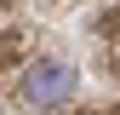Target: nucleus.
Here are the masks:
<instances>
[{"label":"nucleus","mask_w":120,"mask_h":115,"mask_svg":"<svg viewBox=\"0 0 120 115\" xmlns=\"http://www.w3.org/2000/svg\"><path fill=\"white\" fill-rule=\"evenodd\" d=\"M80 92V75L63 63V58H23L17 63V98L29 109H63Z\"/></svg>","instance_id":"f257e3e1"},{"label":"nucleus","mask_w":120,"mask_h":115,"mask_svg":"<svg viewBox=\"0 0 120 115\" xmlns=\"http://www.w3.org/2000/svg\"><path fill=\"white\" fill-rule=\"evenodd\" d=\"M29 58V46H23V29H0V75H11Z\"/></svg>","instance_id":"f03ea898"}]
</instances>
